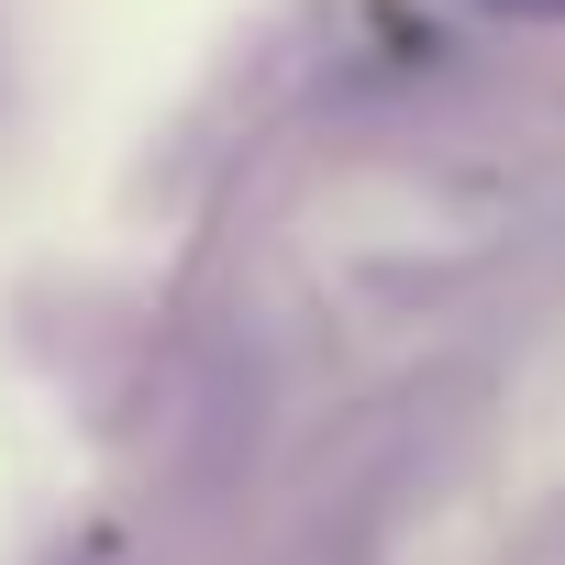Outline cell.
<instances>
[{
  "label": "cell",
  "instance_id": "cell-1",
  "mask_svg": "<svg viewBox=\"0 0 565 565\" xmlns=\"http://www.w3.org/2000/svg\"><path fill=\"white\" fill-rule=\"evenodd\" d=\"M499 12H543V23H565V0H499Z\"/></svg>",
  "mask_w": 565,
  "mask_h": 565
}]
</instances>
